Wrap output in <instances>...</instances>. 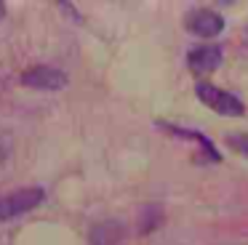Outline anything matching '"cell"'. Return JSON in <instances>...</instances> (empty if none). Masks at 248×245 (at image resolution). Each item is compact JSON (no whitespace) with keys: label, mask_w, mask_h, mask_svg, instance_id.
Masks as SVG:
<instances>
[{"label":"cell","mask_w":248,"mask_h":245,"mask_svg":"<svg viewBox=\"0 0 248 245\" xmlns=\"http://www.w3.org/2000/svg\"><path fill=\"white\" fill-rule=\"evenodd\" d=\"M43 200H46V192L40 186H22V189L8 192V195L0 197V221H8V218L35 211Z\"/></svg>","instance_id":"6da1fadb"},{"label":"cell","mask_w":248,"mask_h":245,"mask_svg":"<svg viewBox=\"0 0 248 245\" xmlns=\"http://www.w3.org/2000/svg\"><path fill=\"white\" fill-rule=\"evenodd\" d=\"M195 93H198V99L203 101L205 107H211L214 112H219V115H224V117H240L243 112H246V104H243L235 93L219 88V85L198 83L195 85Z\"/></svg>","instance_id":"7a4b0ae2"},{"label":"cell","mask_w":248,"mask_h":245,"mask_svg":"<svg viewBox=\"0 0 248 245\" xmlns=\"http://www.w3.org/2000/svg\"><path fill=\"white\" fill-rule=\"evenodd\" d=\"M67 75L56 67H46V64H38V67H30L22 72V85L35 91H62L67 88Z\"/></svg>","instance_id":"3957f363"},{"label":"cell","mask_w":248,"mask_h":245,"mask_svg":"<svg viewBox=\"0 0 248 245\" xmlns=\"http://www.w3.org/2000/svg\"><path fill=\"white\" fill-rule=\"evenodd\" d=\"M184 27L198 37H216L224 30V16L219 11H211V8H195L187 14Z\"/></svg>","instance_id":"277c9868"},{"label":"cell","mask_w":248,"mask_h":245,"mask_svg":"<svg viewBox=\"0 0 248 245\" xmlns=\"http://www.w3.org/2000/svg\"><path fill=\"white\" fill-rule=\"evenodd\" d=\"M221 59H224V51L219 46H198L187 53V64L195 75H208L214 69H219Z\"/></svg>","instance_id":"5b68a950"},{"label":"cell","mask_w":248,"mask_h":245,"mask_svg":"<svg viewBox=\"0 0 248 245\" xmlns=\"http://www.w3.org/2000/svg\"><path fill=\"white\" fill-rule=\"evenodd\" d=\"M160 128H166L168 133H173V136H184L187 141H195V144H200V149H203V157L208 160V163H221V154H219V149H216L214 144H211V141H208V138H205L200 131H189V128L171 125V122H160Z\"/></svg>","instance_id":"8992f818"},{"label":"cell","mask_w":248,"mask_h":245,"mask_svg":"<svg viewBox=\"0 0 248 245\" xmlns=\"http://www.w3.org/2000/svg\"><path fill=\"white\" fill-rule=\"evenodd\" d=\"M227 141L232 149H237L240 154L248 157V133H227Z\"/></svg>","instance_id":"52a82bcc"},{"label":"cell","mask_w":248,"mask_h":245,"mask_svg":"<svg viewBox=\"0 0 248 245\" xmlns=\"http://www.w3.org/2000/svg\"><path fill=\"white\" fill-rule=\"evenodd\" d=\"M6 154H8V141H6V136H0V163L6 160Z\"/></svg>","instance_id":"ba28073f"},{"label":"cell","mask_w":248,"mask_h":245,"mask_svg":"<svg viewBox=\"0 0 248 245\" xmlns=\"http://www.w3.org/2000/svg\"><path fill=\"white\" fill-rule=\"evenodd\" d=\"M3 14H6V5H3V3H0V16H3Z\"/></svg>","instance_id":"9c48e42d"},{"label":"cell","mask_w":248,"mask_h":245,"mask_svg":"<svg viewBox=\"0 0 248 245\" xmlns=\"http://www.w3.org/2000/svg\"><path fill=\"white\" fill-rule=\"evenodd\" d=\"M246 43H248V30H246Z\"/></svg>","instance_id":"30bf717a"}]
</instances>
